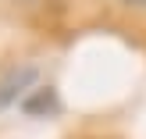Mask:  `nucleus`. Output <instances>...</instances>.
<instances>
[{"mask_svg":"<svg viewBox=\"0 0 146 139\" xmlns=\"http://www.w3.org/2000/svg\"><path fill=\"white\" fill-rule=\"evenodd\" d=\"M36 78V68H21V71H11V75L0 82V107H7L14 96H18L21 89H25L29 82Z\"/></svg>","mask_w":146,"mask_h":139,"instance_id":"f257e3e1","label":"nucleus"},{"mask_svg":"<svg viewBox=\"0 0 146 139\" xmlns=\"http://www.w3.org/2000/svg\"><path fill=\"white\" fill-rule=\"evenodd\" d=\"M43 107H46V111H54V107H57V100H54V93H50V89H43L36 100H25V111H29V114L43 111Z\"/></svg>","mask_w":146,"mask_h":139,"instance_id":"f03ea898","label":"nucleus"},{"mask_svg":"<svg viewBox=\"0 0 146 139\" xmlns=\"http://www.w3.org/2000/svg\"><path fill=\"white\" fill-rule=\"evenodd\" d=\"M128 4H146V0H128Z\"/></svg>","mask_w":146,"mask_h":139,"instance_id":"7ed1b4c3","label":"nucleus"}]
</instances>
